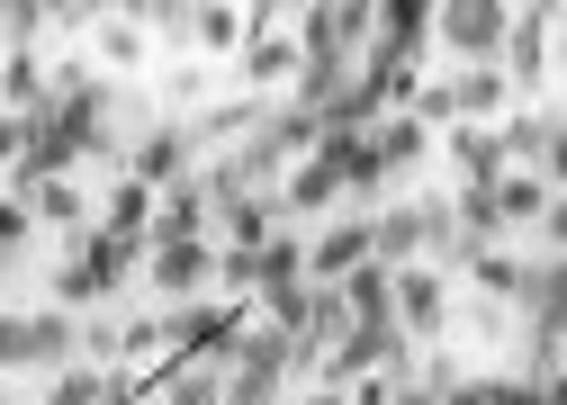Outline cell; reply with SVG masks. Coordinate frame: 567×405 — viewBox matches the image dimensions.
Returning a JSON list of instances; mask_svg holds the SVG:
<instances>
[{
  "label": "cell",
  "mask_w": 567,
  "mask_h": 405,
  "mask_svg": "<svg viewBox=\"0 0 567 405\" xmlns=\"http://www.w3.org/2000/svg\"><path fill=\"white\" fill-rule=\"evenodd\" d=\"M82 361V315H63V307H0V378H19V370H73Z\"/></svg>",
  "instance_id": "cell-1"
},
{
  "label": "cell",
  "mask_w": 567,
  "mask_h": 405,
  "mask_svg": "<svg viewBox=\"0 0 567 405\" xmlns=\"http://www.w3.org/2000/svg\"><path fill=\"white\" fill-rule=\"evenodd\" d=\"M298 63H351L370 37V0H316V10H289Z\"/></svg>",
  "instance_id": "cell-2"
},
{
  "label": "cell",
  "mask_w": 567,
  "mask_h": 405,
  "mask_svg": "<svg viewBox=\"0 0 567 405\" xmlns=\"http://www.w3.org/2000/svg\"><path fill=\"white\" fill-rule=\"evenodd\" d=\"M505 28H514V0H442V10H433V37L460 63H495V54H505Z\"/></svg>",
  "instance_id": "cell-3"
},
{
  "label": "cell",
  "mask_w": 567,
  "mask_h": 405,
  "mask_svg": "<svg viewBox=\"0 0 567 405\" xmlns=\"http://www.w3.org/2000/svg\"><path fill=\"white\" fill-rule=\"evenodd\" d=\"M495 145H505V172H540V180H567L558 108H505V117H495Z\"/></svg>",
  "instance_id": "cell-4"
},
{
  "label": "cell",
  "mask_w": 567,
  "mask_h": 405,
  "mask_svg": "<svg viewBox=\"0 0 567 405\" xmlns=\"http://www.w3.org/2000/svg\"><path fill=\"white\" fill-rule=\"evenodd\" d=\"M388 298H396V333H405V343H433V333L451 324V280H442L433 261L388 270Z\"/></svg>",
  "instance_id": "cell-5"
},
{
  "label": "cell",
  "mask_w": 567,
  "mask_h": 405,
  "mask_svg": "<svg viewBox=\"0 0 567 405\" xmlns=\"http://www.w3.org/2000/svg\"><path fill=\"white\" fill-rule=\"evenodd\" d=\"M63 252H73V261L91 270V298H117L126 280H145V235H109V226H82L73 243H63Z\"/></svg>",
  "instance_id": "cell-6"
},
{
  "label": "cell",
  "mask_w": 567,
  "mask_h": 405,
  "mask_svg": "<svg viewBox=\"0 0 567 405\" xmlns=\"http://www.w3.org/2000/svg\"><path fill=\"white\" fill-rule=\"evenodd\" d=\"M145 280H154L163 307L207 298V280H217V243H145Z\"/></svg>",
  "instance_id": "cell-7"
},
{
  "label": "cell",
  "mask_w": 567,
  "mask_h": 405,
  "mask_svg": "<svg viewBox=\"0 0 567 405\" xmlns=\"http://www.w3.org/2000/svg\"><path fill=\"white\" fill-rule=\"evenodd\" d=\"M189 172H198V154H189V126L172 117V126H154V135H135V145H126V172H117V180H145V189L163 198V189H181Z\"/></svg>",
  "instance_id": "cell-8"
},
{
  "label": "cell",
  "mask_w": 567,
  "mask_h": 405,
  "mask_svg": "<svg viewBox=\"0 0 567 405\" xmlns=\"http://www.w3.org/2000/svg\"><path fill=\"white\" fill-rule=\"evenodd\" d=\"M549 28H558V10H514L505 54H495V73H505L514 91H540L549 82Z\"/></svg>",
  "instance_id": "cell-9"
},
{
  "label": "cell",
  "mask_w": 567,
  "mask_h": 405,
  "mask_svg": "<svg viewBox=\"0 0 567 405\" xmlns=\"http://www.w3.org/2000/svg\"><path fill=\"white\" fill-rule=\"evenodd\" d=\"M361 261H370V217H342L333 235H316V243H307V280H316V289H333V280H351Z\"/></svg>",
  "instance_id": "cell-10"
},
{
  "label": "cell",
  "mask_w": 567,
  "mask_h": 405,
  "mask_svg": "<svg viewBox=\"0 0 567 405\" xmlns=\"http://www.w3.org/2000/svg\"><path fill=\"white\" fill-rule=\"evenodd\" d=\"M505 108H514V82L495 73V63H468V73L451 82V117H460V126H477V117H505Z\"/></svg>",
  "instance_id": "cell-11"
},
{
  "label": "cell",
  "mask_w": 567,
  "mask_h": 405,
  "mask_svg": "<svg viewBox=\"0 0 567 405\" xmlns=\"http://www.w3.org/2000/svg\"><path fill=\"white\" fill-rule=\"evenodd\" d=\"M460 270H468L486 298H505V307H523V289H532V261H523L514 243H495V252H460Z\"/></svg>",
  "instance_id": "cell-12"
},
{
  "label": "cell",
  "mask_w": 567,
  "mask_h": 405,
  "mask_svg": "<svg viewBox=\"0 0 567 405\" xmlns=\"http://www.w3.org/2000/svg\"><path fill=\"white\" fill-rule=\"evenodd\" d=\"M19 198H28V217H37V226H54V235H82V226H91L82 180H37V189H19Z\"/></svg>",
  "instance_id": "cell-13"
},
{
  "label": "cell",
  "mask_w": 567,
  "mask_h": 405,
  "mask_svg": "<svg viewBox=\"0 0 567 405\" xmlns=\"http://www.w3.org/2000/svg\"><path fill=\"white\" fill-rule=\"evenodd\" d=\"M370 154H379V172H423V163H433V135H423L414 117H379L370 126Z\"/></svg>",
  "instance_id": "cell-14"
},
{
  "label": "cell",
  "mask_w": 567,
  "mask_h": 405,
  "mask_svg": "<svg viewBox=\"0 0 567 405\" xmlns=\"http://www.w3.org/2000/svg\"><path fill=\"white\" fill-rule=\"evenodd\" d=\"M244 73H252V91L298 82V37H289V28H279V37H252V45H244Z\"/></svg>",
  "instance_id": "cell-15"
},
{
  "label": "cell",
  "mask_w": 567,
  "mask_h": 405,
  "mask_svg": "<svg viewBox=\"0 0 567 405\" xmlns=\"http://www.w3.org/2000/svg\"><path fill=\"white\" fill-rule=\"evenodd\" d=\"M298 280H307V243H298V235H270V243L252 252V298H261V289H298Z\"/></svg>",
  "instance_id": "cell-16"
},
{
  "label": "cell",
  "mask_w": 567,
  "mask_h": 405,
  "mask_svg": "<svg viewBox=\"0 0 567 405\" xmlns=\"http://www.w3.org/2000/svg\"><path fill=\"white\" fill-rule=\"evenodd\" d=\"M442 135H451L460 180H495V172H505V145H495V126H442Z\"/></svg>",
  "instance_id": "cell-17"
},
{
  "label": "cell",
  "mask_w": 567,
  "mask_h": 405,
  "mask_svg": "<svg viewBox=\"0 0 567 405\" xmlns=\"http://www.w3.org/2000/svg\"><path fill=\"white\" fill-rule=\"evenodd\" d=\"M100 63H109V82L145 63V28H135V10H100Z\"/></svg>",
  "instance_id": "cell-18"
},
{
  "label": "cell",
  "mask_w": 567,
  "mask_h": 405,
  "mask_svg": "<svg viewBox=\"0 0 567 405\" xmlns=\"http://www.w3.org/2000/svg\"><path fill=\"white\" fill-rule=\"evenodd\" d=\"M163 405H226V361H172Z\"/></svg>",
  "instance_id": "cell-19"
},
{
  "label": "cell",
  "mask_w": 567,
  "mask_h": 405,
  "mask_svg": "<svg viewBox=\"0 0 567 405\" xmlns=\"http://www.w3.org/2000/svg\"><path fill=\"white\" fill-rule=\"evenodd\" d=\"M91 226H109V235H145V226H154V189H145V180H117V189L100 198Z\"/></svg>",
  "instance_id": "cell-20"
},
{
  "label": "cell",
  "mask_w": 567,
  "mask_h": 405,
  "mask_svg": "<svg viewBox=\"0 0 567 405\" xmlns=\"http://www.w3.org/2000/svg\"><path fill=\"white\" fill-rule=\"evenodd\" d=\"M189 45H207V54H244V10H235V0H217V10H189Z\"/></svg>",
  "instance_id": "cell-21"
},
{
  "label": "cell",
  "mask_w": 567,
  "mask_h": 405,
  "mask_svg": "<svg viewBox=\"0 0 567 405\" xmlns=\"http://www.w3.org/2000/svg\"><path fill=\"white\" fill-rule=\"evenodd\" d=\"M45 405H117V396H109V370L73 361V370H54V378H45Z\"/></svg>",
  "instance_id": "cell-22"
},
{
  "label": "cell",
  "mask_w": 567,
  "mask_h": 405,
  "mask_svg": "<svg viewBox=\"0 0 567 405\" xmlns=\"http://www.w3.org/2000/svg\"><path fill=\"white\" fill-rule=\"evenodd\" d=\"M37 243V217H28V198L19 189H0V261H19Z\"/></svg>",
  "instance_id": "cell-23"
},
{
  "label": "cell",
  "mask_w": 567,
  "mask_h": 405,
  "mask_svg": "<svg viewBox=\"0 0 567 405\" xmlns=\"http://www.w3.org/2000/svg\"><path fill=\"white\" fill-rule=\"evenodd\" d=\"M19 163V117H0V172Z\"/></svg>",
  "instance_id": "cell-24"
},
{
  "label": "cell",
  "mask_w": 567,
  "mask_h": 405,
  "mask_svg": "<svg viewBox=\"0 0 567 405\" xmlns=\"http://www.w3.org/2000/svg\"><path fill=\"white\" fill-rule=\"evenodd\" d=\"M388 405H433V387H396V396H388Z\"/></svg>",
  "instance_id": "cell-25"
},
{
  "label": "cell",
  "mask_w": 567,
  "mask_h": 405,
  "mask_svg": "<svg viewBox=\"0 0 567 405\" xmlns=\"http://www.w3.org/2000/svg\"><path fill=\"white\" fill-rule=\"evenodd\" d=\"M298 405H342V387H307V396H298Z\"/></svg>",
  "instance_id": "cell-26"
},
{
  "label": "cell",
  "mask_w": 567,
  "mask_h": 405,
  "mask_svg": "<svg viewBox=\"0 0 567 405\" xmlns=\"http://www.w3.org/2000/svg\"><path fill=\"white\" fill-rule=\"evenodd\" d=\"M0 405H10V378H0Z\"/></svg>",
  "instance_id": "cell-27"
}]
</instances>
